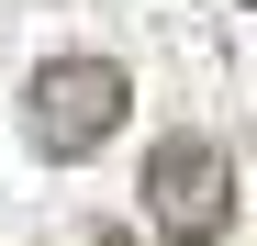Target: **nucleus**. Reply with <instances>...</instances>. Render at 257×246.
<instances>
[{"label":"nucleus","instance_id":"nucleus-1","mask_svg":"<svg viewBox=\"0 0 257 246\" xmlns=\"http://www.w3.org/2000/svg\"><path fill=\"white\" fill-rule=\"evenodd\" d=\"M123 112H135V78H123L112 56H45V67L23 78V146L56 157V168L101 157L123 135Z\"/></svg>","mask_w":257,"mask_h":246},{"label":"nucleus","instance_id":"nucleus-2","mask_svg":"<svg viewBox=\"0 0 257 246\" xmlns=\"http://www.w3.org/2000/svg\"><path fill=\"white\" fill-rule=\"evenodd\" d=\"M146 224L168 246H224L235 235V168L212 135H157L146 146Z\"/></svg>","mask_w":257,"mask_h":246},{"label":"nucleus","instance_id":"nucleus-3","mask_svg":"<svg viewBox=\"0 0 257 246\" xmlns=\"http://www.w3.org/2000/svg\"><path fill=\"white\" fill-rule=\"evenodd\" d=\"M78 246H135V235H112V224H101V235H78Z\"/></svg>","mask_w":257,"mask_h":246}]
</instances>
